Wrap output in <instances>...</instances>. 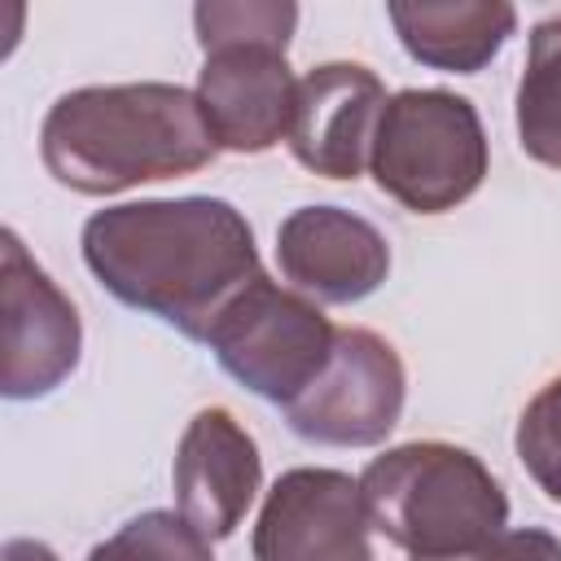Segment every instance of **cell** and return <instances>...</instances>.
<instances>
[{
  "label": "cell",
  "mask_w": 561,
  "mask_h": 561,
  "mask_svg": "<svg viewBox=\"0 0 561 561\" xmlns=\"http://www.w3.org/2000/svg\"><path fill=\"white\" fill-rule=\"evenodd\" d=\"M83 263L118 302L206 342L224 307L263 272L254 228L224 197H149L83 224Z\"/></svg>",
  "instance_id": "obj_1"
},
{
  "label": "cell",
  "mask_w": 561,
  "mask_h": 561,
  "mask_svg": "<svg viewBox=\"0 0 561 561\" xmlns=\"http://www.w3.org/2000/svg\"><path fill=\"white\" fill-rule=\"evenodd\" d=\"M219 153L197 96L180 83H92L57 96L39 123L48 175L83 197L202 171Z\"/></svg>",
  "instance_id": "obj_2"
},
{
  "label": "cell",
  "mask_w": 561,
  "mask_h": 561,
  "mask_svg": "<svg viewBox=\"0 0 561 561\" xmlns=\"http://www.w3.org/2000/svg\"><path fill=\"white\" fill-rule=\"evenodd\" d=\"M373 530L421 561H443L508 530V495L495 473L456 443H399L359 473Z\"/></svg>",
  "instance_id": "obj_3"
},
{
  "label": "cell",
  "mask_w": 561,
  "mask_h": 561,
  "mask_svg": "<svg viewBox=\"0 0 561 561\" xmlns=\"http://www.w3.org/2000/svg\"><path fill=\"white\" fill-rule=\"evenodd\" d=\"M486 127L469 96L447 88H403L386 101L368 171L386 197L416 215L469 202L486 180Z\"/></svg>",
  "instance_id": "obj_4"
},
{
  "label": "cell",
  "mask_w": 561,
  "mask_h": 561,
  "mask_svg": "<svg viewBox=\"0 0 561 561\" xmlns=\"http://www.w3.org/2000/svg\"><path fill=\"white\" fill-rule=\"evenodd\" d=\"M337 324L298 289L254 276L215 320L206 346L219 368L267 403H294L329 364Z\"/></svg>",
  "instance_id": "obj_5"
},
{
  "label": "cell",
  "mask_w": 561,
  "mask_h": 561,
  "mask_svg": "<svg viewBox=\"0 0 561 561\" xmlns=\"http://www.w3.org/2000/svg\"><path fill=\"white\" fill-rule=\"evenodd\" d=\"M408 399V373L399 351L359 324L337 329L333 355L320 377L285 403V421L298 438L324 447H377L399 425Z\"/></svg>",
  "instance_id": "obj_6"
},
{
  "label": "cell",
  "mask_w": 561,
  "mask_h": 561,
  "mask_svg": "<svg viewBox=\"0 0 561 561\" xmlns=\"http://www.w3.org/2000/svg\"><path fill=\"white\" fill-rule=\"evenodd\" d=\"M0 394L44 399L75 368L83 351V324L57 280L26 254L22 237H0Z\"/></svg>",
  "instance_id": "obj_7"
},
{
  "label": "cell",
  "mask_w": 561,
  "mask_h": 561,
  "mask_svg": "<svg viewBox=\"0 0 561 561\" xmlns=\"http://www.w3.org/2000/svg\"><path fill=\"white\" fill-rule=\"evenodd\" d=\"M368 530L359 478L302 465L272 482L250 552L254 561H373Z\"/></svg>",
  "instance_id": "obj_8"
},
{
  "label": "cell",
  "mask_w": 561,
  "mask_h": 561,
  "mask_svg": "<svg viewBox=\"0 0 561 561\" xmlns=\"http://www.w3.org/2000/svg\"><path fill=\"white\" fill-rule=\"evenodd\" d=\"M197 105L219 149L228 153H267L289 136L298 79L289 70V48L267 39H232L202 48Z\"/></svg>",
  "instance_id": "obj_9"
},
{
  "label": "cell",
  "mask_w": 561,
  "mask_h": 561,
  "mask_svg": "<svg viewBox=\"0 0 561 561\" xmlns=\"http://www.w3.org/2000/svg\"><path fill=\"white\" fill-rule=\"evenodd\" d=\"M381 79L359 61H324L298 79L289 153L324 180H359L373 153L377 118L386 110Z\"/></svg>",
  "instance_id": "obj_10"
},
{
  "label": "cell",
  "mask_w": 561,
  "mask_h": 561,
  "mask_svg": "<svg viewBox=\"0 0 561 561\" xmlns=\"http://www.w3.org/2000/svg\"><path fill=\"white\" fill-rule=\"evenodd\" d=\"M280 276L311 302H359L390 276V241L342 206H298L276 228Z\"/></svg>",
  "instance_id": "obj_11"
},
{
  "label": "cell",
  "mask_w": 561,
  "mask_h": 561,
  "mask_svg": "<svg viewBox=\"0 0 561 561\" xmlns=\"http://www.w3.org/2000/svg\"><path fill=\"white\" fill-rule=\"evenodd\" d=\"M171 486L184 522H193L210 543L228 539L263 486L259 443L228 408H202L180 434Z\"/></svg>",
  "instance_id": "obj_12"
},
{
  "label": "cell",
  "mask_w": 561,
  "mask_h": 561,
  "mask_svg": "<svg viewBox=\"0 0 561 561\" xmlns=\"http://www.w3.org/2000/svg\"><path fill=\"white\" fill-rule=\"evenodd\" d=\"M386 13L408 57L447 75H478L517 31V9L504 0H394Z\"/></svg>",
  "instance_id": "obj_13"
},
{
  "label": "cell",
  "mask_w": 561,
  "mask_h": 561,
  "mask_svg": "<svg viewBox=\"0 0 561 561\" xmlns=\"http://www.w3.org/2000/svg\"><path fill=\"white\" fill-rule=\"evenodd\" d=\"M517 140L526 158L561 171V18H543L530 31L517 79Z\"/></svg>",
  "instance_id": "obj_14"
},
{
  "label": "cell",
  "mask_w": 561,
  "mask_h": 561,
  "mask_svg": "<svg viewBox=\"0 0 561 561\" xmlns=\"http://www.w3.org/2000/svg\"><path fill=\"white\" fill-rule=\"evenodd\" d=\"M88 561H215V552L193 522L171 508H149L96 543Z\"/></svg>",
  "instance_id": "obj_15"
},
{
  "label": "cell",
  "mask_w": 561,
  "mask_h": 561,
  "mask_svg": "<svg viewBox=\"0 0 561 561\" xmlns=\"http://www.w3.org/2000/svg\"><path fill=\"white\" fill-rule=\"evenodd\" d=\"M294 26H298V4L285 0H210L193 9V31L202 48L232 39H267L289 48Z\"/></svg>",
  "instance_id": "obj_16"
},
{
  "label": "cell",
  "mask_w": 561,
  "mask_h": 561,
  "mask_svg": "<svg viewBox=\"0 0 561 561\" xmlns=\"http://www.w3.org/2000/svg\"><path fill=\"white\" fill-rule=\"evenodd\" d=\"M522 469L535 478V486L561 504V377H552L522 412L513 434Z\"/></svg>",
  "instance_id": "obj_17"
},
{
  "label": "cell",
  "mask_w": 561,
  "mask_h": 561,
  "mask_svg": "<svg viewBox=\"0 0 561 561\" xmlns=\"http://www.w3.org/2000/svg\"><path fill=\"white\" fill-rule=\"evenodd\" d=\"M421 561V557H412ZM443 561H561V539L539 530V526H517V530H500L491 543L460 552V557H443Z\"/></svg>",
  "instance_id": "obj_18"
},
{
  "label": "cell",
  "mask_w": 561,
  "mask_h": 561,
  "mask_svg": "<svg viewBox=\"0 0 561 561\" xmlns=\"http://www.w3.org/2000/svg\"><path fill=\"white\" fill-rule=\"evenodd\" d=\"M0 561H61V557L39 539H9Z\"/></svg>",
  "instance_id": "obj_19"
}]
</instances>
